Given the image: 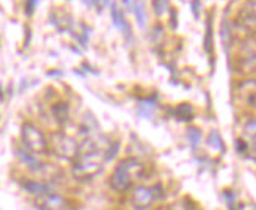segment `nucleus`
Returning a JSON list of instances; mask_svg holds the SVG:
<instances>
[{
	"label": "nucleus",
	"mask_w": 256,
	"mask_h": 210,
	"mask_svg": "<svg viewBox=\"0 0 256 210\" xmlns=\"http://www.w3.org/2000/svg\"><path fill=\"white\" fill-rule=\"evenodd\" d=\"M244 132H246V135H247V137L256 135V118L248 121V123L246 124V127H244Z\"/></svg>",
	"instance_id": "18"
},
{
	"label": "nucleus",
	"mask_w": 256,
	"mask_h": 210,
	"mask_svg": "<svg viewBox=\"0 0 256 210\" xmlns=\"http://www.w3.org/2000/svg\"><path fill=\"white\" fill-rule=\"evenodd\" d=\"M134 13L137 16V22L140 27H144V19H146V14H144V6L143 3H134Z\"/></svg>",
	"instance_id": "17"
},
{
	"label": "nucleus",
	"mask_w": 256,
	"mask_h": 210,
	"mask_svg": "<svg viewBox=\"0 0 256 210\" xmlns=\"http://www.w3.org/2000/svg\"><path fill=\"white\" fill-rule=\"evenodd\" d=\"M239 66L242 71H254L256 69V38H248L244 41Z\"/></svg>",
	"instance_id": "6"
},
{
	"label": "nucleus",
	"mask_w": 256,
	"mask_h": 210,
	"mask_svg": "<svg viewBox=\"0 0 256 210\" xmlns=\"http://www.w3.org/2000/svg\"><path fill=\"white\" fill-rule=\"evenodd\" d=\"M144 173H146V168H144V165L142 162H138L134 157H128L116 165V168L114 170L112 176H110L108 182L115 192L123 193L128 192L137 181H140L144 176Z\"/></svg>",
	"instance_id": "1"
},
{
	"label": "nucleus",
	"mask_w": 256,
	"mask_h": 210,
	"mask_svg": "<svg viewBox=\"0 0 256 210\" xmlns=\"http://www.w3.org/2000/svg\"><path fill=\"white\" fill-rule=\"evenodd\" d=\"M162 198V187L160 185H140L136 187L132 192V204L137 209H146L152 203Z\"/></svg>",
	"instance_id": "4"
},
{
	"label": "nucleus",
	"mask_w": 256,
	"mask_h": 210,
	"mask_svg": "<svg viewBox=\"0 0 256 210\" xmlns=\"http://www.w3.org/2000/svg\"><path fill=\"white\" fill-rule=\"evenodd\" d=\"M106 162L102 151H94L88 154H77L72 159L71 173L77 181H90L102 170Z\"/></svg>",
	"instance_id": "2"
},
{
	"label": "nucleus",
	"mask_w": 256,
	"mask_h": 210,
	"mask_svg": "<svg viewBox=\"0 0 256 210\" xmlns=\"http://www.w3.org/2000/svg\"><path fill=\"white\" fill-rule=\"evenodd\" d=\"M204 47L208 52H210V24L208 22V35H206V41H204Z\"/></svg>",
	"instance_id": "19"
},
{
	"label": "nucleus",
	"mask_w": 256,
	"mask_h": 210,
	"mask_svg": "<svg viewBox=\"0 0 256 210\" xmlns=\"http://www.w3.org/2000/svg\"><path fill=\"white\" fill-rule=\"evenodd\" d=\"M208 143L212 148H216V149H218V151H224V141H222V138H220V135H218V132H210L209 134V137H208Z\"/></svg>",
	"instance_id": "15"
},
{
	"label": "nucleus",
	"mask_w": 256,
	"mask_h": 210,
	"mask_svg": "<svg viewBox=\"0 0 256 210\" xmlns=\"http://www.w3.org/2000/svg\"><path fill=\"white\" fill-rule=\"evenodd\" d=\"M187 138H188V141H190L192 148H196L200 145V140H202V134H200L198 129L192 127V129H188V132H187Z\"/></svg>",
	"instance_id": "16"
},
{
	"label": "nucleus",
	"mask_w": 256,
	"mask_h": 210,
	"mask_svg": "<svg viewBox=\"0 0 256 210\" xmlns=\"http://www.w3.org/2000/svg\"><path fill=\"white\" fill-rule=\"evenodd\" d=\"M168 5L166 2H154V6H156V13L158 14H162V11L165 9V6Z\"/></svg>",
	"instance_id": "20"
},
{
	"label": "nucleus",
	"mask_w": 256,
	"mask_h": 210,
	"mask_svg": "<svg viewBox=\"0 0 256 210\" xmlns=\"http://www.w3.org/2000/svg\"><path fill=\"white\" fill-rule=\"evenodd\" d=\"M20 138H22V145H24V149H27L30 154H44L49 148V141L46 138V135L33 124L26 123L20 129Z\"/></svg>",
	"instance_id": "3"
},
{
	"label": "nucleus",
	"mask_w": 256,
	"mask_h": 210,
	"mask_svg": "<svg viewBox=\"0 0 256 210\" xmlns=\"http://www.w3.org/2000/svg\"><path fill=\"white\" fill-rule=\"evenodd\" d=\"M246 156L256 163V135L250 137V140L246 141Z\"/></svg>",
	"instance_id": "14"
},
{
	"label": "nucleus",
	"mask_w": 256,
	"mask_h": 210,
	"mask_svg": "<svg viewBox=\"0 0 256 210\" xmlns=\"http://www.w3.org/2000/svg\"><path fill=\"white\" fill-rule=\"evenodd\" d=\"M24 189L35 195V196H42L48 193H54V185L50 182H40V181H26L24 182Z\"/></svg>",
	"instance_id": "8"
},
{
	"label": "nucleus",
	"mask_w": 256,
	"mask_h": 210,
	"mask_svg": "<svg viewBox=\"0 0 256 210\" xmlns=\"http://www.w3.org/2000/svg\"><path fill=\"white\" fill-rule=\"evenodd\" d=\"M248 105L253 107V108H256V91L250 94V97H248Z\"/></svg>",
	"instance_id": "21"
},
{
	"label": "nucleus",
	"mask_w": 256,
	"mask_h": 210,
	"mask_svg": "<svg viewBox=\"0 0 256 210\" xmlns=\"http://www.w3.org/2000/svg\"><path fill=\"white\" fill-rule=\"evenodd\" d=\"M174 115L180 121H190L192 116H194V112H192V107L188 104H182L180 105L176 110H174Z\"/></svg>",
	"instance_id": "13"
},
{
	"label": "nucleus",
	"mask_w": 256,
	"mask_h": 210,
	"mask_svg": "<svg viewBox=\"0 0 256 210\" xmlns=\"http://www.w3.org/2000/svg\"><path fill=\"white\" fill-rule=\"evenodd\" d=\"M54 115H55V118H57V121H58L60 124L68 123V119H70V110H68V105H66V104H58V105H55V107H54Z\"/></svg>",
	"instance_id": "12"
},
{
	"label": "nucleus",
	"mask_w": 256,
	"mask_h": 210,
	"mask_svg": "<svg viewBox=\"0 0 256 210\" xmlns=\"http://www.w3.org/2000/svg\"><path fill=\"white\" fill-rule=\"evenodd\" d=\"M154 110H156V102H154V99H144V101H142L138 104V112L144 118H151L152 113H154Z\"/></svg>",
	"instance_id": "11"
},
{
	"label": "nucleus",
	"mask_w": 256,
	"mask_h": 210,
	"mask_svg": "<svg viewBox=\"0 0 256 210\" xmlns=\"http://www.w3.org/2000/svg\"><path fill=\"white\" fill-rule=\"evenodd\" d=\"M50 146L54 148V152L63 159H74L77 154V143L71 137L62 134V132L52 135Z\"/></svg>",
	"instance_id": "5"
},
{
	"label": "nucleus",
	"mask_w": 256,
	"mask_h": 210,
	"mask_svg": "<svg viewBox=\"0 0 256 210\" xmlns=\"http://www.w3.org/2000/svg\"><path fill=\"white\" fill-rule=\"evenodd\" d=\"M35 204L38 206L40 210H63L68 206L64 198L57 193H48L42 196H36Z\"/></svg>",
	"instance_id": "7"
},
{
	"label": "nucleus",
	"mask_w": 256,
	"mask_h": 210,
	"mask_svg": "<svg viewBox=\"0 0 256 210\" xmlns=\"http://www.w3.org/2000/svg\"><path fill=\"white\" fill-rule=\"evenodd\" d=\"M240 19L247 24L256 22V0L254 2H247L240 9Z\"/></svg>",
	"instance_id": "9"
},
{
	"label": "nucleus",
	"mask_w": 256,
	"mask_h": 210,
	"mask_svg": "<svg viewBox=\"0 0 256 210\" xmlns=\"http://www.w3.org/2000/svg\"><path fill=\"white\" fill-rule=\"evenodd\" d=\"M112 19H114V24L123 33H126V36H128L129 35V25H128V22L124 20V16L118 11L115 3L112 5Z\"/></svg>",
	"instance_id": "10"
}]
</instances>
